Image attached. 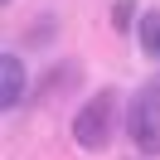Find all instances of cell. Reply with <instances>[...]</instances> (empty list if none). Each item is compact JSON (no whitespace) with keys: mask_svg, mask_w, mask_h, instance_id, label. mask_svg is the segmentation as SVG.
<instances>
[{"mask_svg":"<svg viewBox=\"0 0 160 160\" xmlns=\"http://www.w3.org/2000/svg\"><path fill=\"white\" fill-rule=\"evenodd\" d=\"M131 20H141V15H136V0H121L117 15H112V24H117V29H131Z\"/></svg>","mask_w":160,"mask_h":160,"instance_id":"cell-5","label":"cell"},{"mask_svg":"<svg viewBox=\"0 0 160 160\" xmlns=\"http://www.w3.org/2000/svg\"><path fill=\"white\" fill-rule=\"evenodd\" d=\"M49 34H53V20H39L29 29V44H49Z\"/></svg>","mask_w":160,"mask_h":160,"instance_id":"cell-6","label":"cell"},{"mask_svg":"<svg viewBox=\"0 0 160 160\" xmlns=\"http://www.w3.org/2000/svg\"><path fill=\"white\" fill-rule=\"evenodd\" d=\"M0 5H10V0H0Z\"/></svg>","mask_w":160,"mask_h":160,"instance_id":"cell-7","label":"cell"},{"mask_svg":"<svg viewBox=\"0 0 160 160\" xmlns=\"http://www.w3.org/2000/svg\"><path fill=\"white\" fill-rule=\"evenodd\" d=\"M117 121H126L121 97H117L112 88H102V92H92V97L73 112V141H78L82 150H112V141H117Z\"/></svg>","mask_w":160,"mask_h":160,"instance_id":"cell-1","label":"cell"},{"mask_svg":"<svg viewBox=\"0 0 160 160\" xmlns=\"http://www.w3.org/2000/svg\"><path fill=\"white\" fill-rule=\"evenodd\" d=\"M24 88H29L24 58H20V53H5V58H0V107L15 112V107L24 102Z\"/></svg>","mask_w":160,"mask_h":160,"instance_id":"cell-3","label":"cell"},{"mask_svg":"<svg viewBox=\"0 0 160 160\" xmlns=\"http://www.w3.org/2000/svg\"><path fill=\"white\" fill-rule=\"evenodd\" d=\"M155 82H160V78H155Z\"/></svg>","mask_w":160,"mask_h":160,"instance_id":"cell-8","label":"cell"},{"mask_svg":"<svg viewBox=\"0 0 160 160\" xmlns=\"http://www.w3.org/2000/svg\"><path fill=\"white\" fill-rule=\"evenodd\" d=\"M136 49L160 63V10H141V20H136Z\"/></svg>","mask_w":160,"mask_h":160,"instance_id":"cell-4","label":"cell"},{"mask_svg":"<svg viewBox=\"0 0 160 160\" xmlns=\"http://www.w3.org/2000/svg\"><path fill=\"white\" fill-rule=\"evenodd\" d=\"M126 136L136 146V155H160V82L131 92L126 102Z\"/></svg>","mask_w":160,"mask_h":160,"instance_id":"cell-2","label":"cell"}]
</instances>
